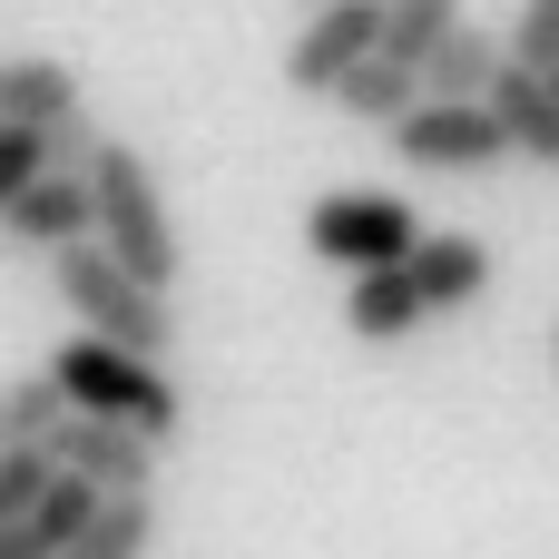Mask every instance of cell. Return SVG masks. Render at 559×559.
Returning <instances> with one entry per match:
<instances>
[{
	"label": "cell",
	"instance_id": "cell-1",
	"mask_svg": "<svg viewBox=\"0 0 559 559\" xmlns=\"http://www.w3.org/2000/svg\"><path fill=\"white\" fill-rule=\"evenodd\" d=\"M49 285H59V305L79 314V334H108V344H128V354H177V305H167V285H147L138 265H118L98 236H79V246H59L49 255Z\"/></svg>",
	"mask_w": 559,
	"mask_h": 559
},
{
	"label": "cell",
	"instance_id": "cell-2",
	"mask_svg": "<svg viewBox=\"0 0 559 559\" xmlns=\"http://www.w3.org/2000/svg\"><path fill=\"white\" fill-rule=\"evenodd\" d=\"M88 177H98V246H108L118 265H138L147 285H167V295H177V275H187V236H177V216H167L157 167H147L128 138H98Z\"/></svg>",
	"mask_w": 559,
	"mask_h": 559
},
{
	"label": "cell",
	"instance_id": "cell-3",
	"mask_svg": "<svg viewBox=\"0 0 559 559\" xmlns=\"http://www.w3.org/2000/svg\"><path fill=\"white\" fill-rule=\"evenodd\" d=\"M49 373L69 383V403H79V413L138 423V432H157V442H177V432H187V393L167 383V364H157V354H128V344H108V334H69V344L49 354Z\"/></svg>",
	"mask_w": 559,
	"mask_h": 559
},
{
	"label": "cell",
	"instance_id": "cell-4",
	"mask_svg": "<svg viewBox=\"0 0 559 559\" xmlns=\"http://www.w3.org/2000/svg\"><path fill=\"white\" fill-rule=\"evenodd\" d=\"M305 246H314L324 265L364 275V265H403V255L423 246V216H413V197H393V187H334V197H314Z\"/></svg>",
	"mask_w": 559,
	"mask_h": 559
},
{
	"label": "cell",
	"instance_id": "cell-5",
	"mask_svg": "<svg viewBox=\"0 0 559 559\" xmlns=\"http://www.w3.org/2000/svg\"><path fill=\"white\" fill-rule=\"evenodd\" d=\"M393 157L423 167V177H481V167H501V157H521V147H511V128H501L491 98H423V108L393 128Z\"/></svg>",
	"mask_w": 559,
	"mask_h": 559
},
{
	"label": "cell",
	"instance_id": "cell-6",
	"mask_svg": "<svg viewBox=\"0 0 559 559\" xmlns=\"http://www.w3.org/2000/svg\"><path fill=\"white\" fill-rule=\"evenodd\" d=\"M383 49V0H334V10H305L295 49H285V88L305 98H334L364 59Z\"/></svg>",
	"mask_w": 559,
	"mask_h": 559
},
{
	"label": "cell",
	"instance_id": "cell-7",
	"mask_svg": "<svg viewBox=\"0 0 559 559\" xmlns=\"http://www.w3.org/2000/svg\"><path fill=\"white\" fill-rule=\"evenodd\" d=\"M157 432H138V423H108V413H79L69 403V423L49 432V462L59 472H79V481H98V491H157Z\"/></svg>",
	"mask_w": 559,
	"mask_h": 559
},
{
	"label": "cell",
	"instance_id": "cell-8",
	"mask_svg": "<svg viewBox=\"0 0 559 559\" xmlns=\"http://www.w3.org/2000/svg\"><path fill=\"white\" fill-rule=\"evenodd\" d=\"M0 236H10V246H29V255H59V246L98 236V177H88V167H39V177H29V197L0 216Z\"/></svg>",
	"mask_w": 559,
	"mask_h": 559
},
{
	"label": "cell",
	"instance_id": "cell-9",
	"mask_svg": "<svg viewBox=\"0 0 559 559\" xmlns=\"http://www.w3.org/2000/svg\"><path fill=\"white\" fill-rule=\"evenodd\" d=\"M413 324H432V295H423L413 255H403V265H364V275L344 285V334H354V344H403Z\"/></svg>",
	"mask_w": 559,
	"mask_h": 559
},
{
	"label": "cell",
	"instance_id": "cell-10",
	"mask_svg": "<svg viewBox=\"0 0 559 559\" xmlns=\"http://www.w3.org/2000/svg\"><path fill=\"white\" fill-rule=\"evenodd\" d=\"M79 108H88V88H79L69 59H49V49L0 59V118H20V128H59V118H79Z\"/></svg>",
	"mask_w": 559,
	"mask_h": 559
},
{
	"label": "cell",
	"instance_id": "cell-11",
	"mask_svg": "<svg viewBox=\"0 0 559 559\" xmlns=\"http://www.w3.org/2000/svg\"><path fill=\"white\" fill-rule=\"evenodd\" d=\"M491 108H501L511 147H521L531 167H550V177H559V79H550V69L511 59V69H501V88H491Z\"/></svg>",
	"mask_w": 559,
	"mask_h": 559
},
{
	"label": "cell",
	"instance_id": "cell-12",
	"mask_svg": "<svg viewBox=\"0 0 559 559\" xmlns=\"http://www.w3.org/2000/svg\"><path fill=\"white\" fill-rule=\"evenodd\" d=\"M423 98H432V79H423L413 59H393V49H373V59H364V69L334 88V108H344L354 128H383V138H393V128H403Z\"/></svg>",
	"mask_w": 559,
	"mask_h": 559
},
{
	"label": "cell",
	"instance_id": "cell-13",
	"mask_svg": "<svg viewBox=\"0 0 559 559\" xmlns=\"http://www.w3.org/2000/svg\"><path fill=\"white\" fill-rule=\"evenodd\" d=\"M501 69H511V29H481V20H462V29L423 59L432 98H491V88H501Z\"/></svg>",
	"mask_w": 559,
	"mask_h": 559
},
{
	"label": "cell",
	"instance_id": "cell-14",
	"mask_svg": "<svg viewBox=\"0 0 559 559\" xmlns=\"http://www.w3.org/2000/svg\"><path fill=\"white\" fill-rule=\"evenodd\" d=\"M413 275H423V295H432V314H462V305L491 295V246H481V236H423V246H413Z\"/></svg>",
	"mask_w": 559,
	"mask_h": 559
},
{
	"label": "cell",
	"instance_id": "cell-15",
	"mask_svg": "<svg viewBox=\"0 0 559 559\" xmlns=\"http://www.w3.org/2000/svg\"><path fill=\"white\" fill-rule=\"evenodd\" d=\"M147 540H157V491H108L69 540V559H147Z\"/></svg>",
	"mask_w": 559,
	"mask_h": 559
},
{
	"label": "cell",
	"instance_id": "cell-16",
	"mask_svg": "<svg viewBox=\"0 0 559 559\" xmlns=\"http://www.w3.org/2000/svg\"><path fill=\"white\" fill-rule=\"evenodd\" d=\"M59 423H69V383H59L49 364L0 383V442H49Z\"/></svg>",
	"mask_w": 559,
	"mask_h": 559
},
{
	"label": "cell",
	"instance_id": "cell-17",
	"mask_svg": "<svg viewBox=\"0 0 559 559\" xmlns=\"http://www.w3.org/2000/svg\"><path fill=\"white\" fill-rule=\"evenodd\" d=\"M462 20H472L462 0H383V49L423 69V59H432V49H442V39L462 29Z\"/></svg>",
	"mask_w": 559,
	"mask_h": 559
},
{
	"label": "cell",
	"instance_id": "cell-18",
	"mask_svg": "<svg viewBox=\"0 0 559 559\" xmlns=\"http://www.w3.org/2000/svg\"><path fill=\"white\" fill-rule=\"evenodd\" d=\"M49 481H59V462H49V442H0V521H20V511H39V501H49Z\"/></svg>",
	"mask_w": 559,
	"mask_h": 559
},
{
	"label": "cell",
	"instance_id": "cell-19",
	"mask_svg": "<svg viewBox=\"0 0 559 559\" xmlns=\"http://www.w3.org/2000/svg\"><path fill=\"white\" fill-rule=\"evenodd\" d=\"M39 167H59L49 128H20V118H0V216L29 197V177H39Z\"/></svg>",
	"mask_w": 559,
	"mask_h": 559
},
{
	"label": "cell",
	"instance_id": "cell-20",
	"mask_svg": "<svg viewBox=\"0 0 559 559\" xmlns=\"http://www.w3.org/2000/svg\"><path fill=\"white\" fill-rule=\"evenodd\" d=\"M511 59L559 69V0H521V10H511Z\"/></svg>",
	"mask_w": 559,
	"mask_h": 559
},
{
	"label": "cell",
	"instance_id": "cell-21",
	"mask_svg": "<svg viewBox=\"0 0 559 559\" xmlns=\"http://www.w3.org/2000/svg\"><path fill=\"white\" fill-rule=\"evenodd\" d=\"M295 10H334V0H295Z\"/></svg>",
	"mask_w": 559,
	"mask_h": 559
},
{
	"label": "cell",
	"instance_id": "cell-22",
	"mask_svg": "<svg viewBox=\"0 0 559 559\" xmlns=\"http://www.w3.org/2000/svg\"><path fill=\"white\" fill-rule=\"evenodd\" d=\"M550 364H559V324H550Z\"/></svg>",
	"mask_w": 559,
	"mask_h": 559
},
{
	"label": "cell",
	"instance_id": "cell-23",
	"mask_svg": "<svg viewBox=\"0 0 559 559\" xmlns=\"http://www.w3.org/2000/svg\"><path fill=\"white\" fill-rule=\"evenodd\" d=\"M550 79H559V69H550Z\"/></svg>",
	"mask_w": 559,
	"mask_h": 559
}]
</instances>
